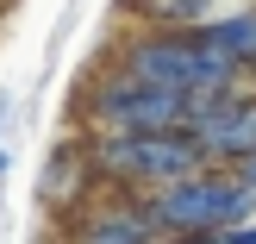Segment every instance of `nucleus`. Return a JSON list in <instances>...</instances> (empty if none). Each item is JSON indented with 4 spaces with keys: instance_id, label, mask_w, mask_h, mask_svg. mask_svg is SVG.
<instances>
[{
    "instance_id": "f257e3e1",
    "label": "nucleus",
    "mask_w": 256,
    "mask_h": 244,
    "mask_svg": "<svg viewBox=\"0 0 256 244\" xmlns=\"http://www.w3.org/2000/svg\"><path fill=\"white\" fill-rule=\"evenodd\" d=\"M88 144H94L100 188H112V194H156V188L206 169V150L188 125H175V132H88Z\"/></svg>"
},
{
    "instance_id": "f03ea898",
    "label": "nucleus",
    "mask_w": 256,
    "mask_h": 244,
    "mask_svg": "<svg viewBox=\"0 0 256 244\" xmlns=\"http://www.w3.org/2000/svg\"><path fill=\"white\" fill-rule=\"evenodd\" d=\"M119 69H132L138 82L150 88H169V94L194 100V94H232V88H244L250 75L232 69L225 57H212L206 44H200V32H132L119 44Z\"/></svg>"
},
{
    "instance_id": "7ed1b4c3",
    "label": "nucleus",
    "mask_w": 256,
    "mask_h": 244,
    "mask_svg": "<svg viewBox=\"0 0 256 244\" xmlns=\"http://www.w3.org/2000/svg\"><path fill=\"white\" fill-rule=\"evenodd\" d=\"M144 207H150V219H156L162 238H200V232H232V225L256 219V188L238 169L206 163V169H194L182 182L144 194Z\"/></svg>"
},
{
    "instance_id": "20e7f679",
    "label": "nucleus",
    "mask_w": 256,
    "mask_h": 244,
    "mask_svg": "<svg viewBox=\"0 0 256 244\" xmlns=\"http://www.w3.org/2000/svg\"><path fill=\"white\" fill-rule=\"evenodd\" d=\"M82 125L88 132H175V125H188V100L106 63L82 88Z\"/></svg>"
},
{
    "instance_id": "39448f33",
    "label": "nucleus",
    "mask_w": 256,
    "mask_h": 244,
    "mask_svg": "<svg viewBox=\"0 0 256 244\" xmlns=\"http://www.w3.org/2000/svg\"><path fill=\"white\" fill-rule=\"evenodd\" d=\"M188 132L200 138L206 163L232 169L256 150V82L232 88V94H194L188 100Z\"/></svg>"
},
{
    "instance_id": "423d86ee",
    "label": "nucleus",
    "mask_w": 256,
    "mask_h": 244,
    "mask_svg": "<svg viewBox=\"0 0 256 244\" xmlns=\"http://www.w3.org/2000/svg\"><path fill=\"white\" fill-rule=\"evenodd\" d=\"M94 194H100L94 144H88V138H75V144L62 138V144L44 157V169H38V200H44L50 213H82Z\"/></svg>"
},
{
    "instance_id": "0eeeda50",
    "label": "nucleus",
    "mask_w": 256,
    "mask_h": 244,
    "mask_svg": "<svg viewBox=\"0 0 256 244\" xmlns=\"http://www.w3.org/2000/svg\"><path fill=\"white\" fill-rule=\"evenodd\" d=\"M156 219H150L144 194H112V200H88L75 213L69 244H156Z\"/></svg>"
},
{
    "instance_id": "6e6552de",
    "label": "nucleus",
    "mask_w": 256,
    "mask_h": 244,
    "mask_svg": "<svg viewBox=\"0 0 256 244\" xmlns=\"http://www.w3.org/2000/svg\"><path fill=\"white\" fill-rule=\"evenodd\" d=\"M200 44H206L212 57H225L232 69L256 75V0H244V7H225V13H212V19L200 25Z\"/></svg>"
},
{
    "instance_id": "1a4fd4ad",
    "label": "nucleus",
    "mask_w": 256,
    "mask_h": 244,
    "mask_svg": "<svg viewBox=\"0 0 256 244\" xmlns=\"http://www.w3.org/2000/svg\"><path fill=\"white\" fill-rule=\"evenodd\" d=\"M212 7L219 0H125V13L150 32H200L212 19Z\"/></svg>"
},
{
    "instance_id": "9d476101",
    "label": "nucleus",
    "mask_w": 256,
    "mask_h": 244,
    "mask_svg": "<svg viewBox=\"0 0 256 244\" xmlns=\"http://www.w3.org/2000/svg\"><path fill=\"white\" fill-rule=\"evenodd\" d=\"M225 244H256V219H244V225H232V232H225Z\"/></svg>"
},
{
    "instance_id": "9b49d317",
    "label": "nucleus",
    "mask_w": 256,
    "mask_h": 244,
    "mask_svg": "<svg viewBox=\"0 0 256 244\" xmlns=\"http://www.w3.org/2000/svg\"><path fill=\"white\" fill-rule=\"evenodd\" d=\"M232 169H238V175H244V182L256 188V150H250V157H244V163H232Z\"/></svg>"
},
{
    "instance_id": "f8f14e48",
    "label": "nucleus",
    "mask_w": 256,
    "mask_h": 244,
    "mask_svg": "<svg viewBox=\"0 0 256 244\" xmlns=\"http://www.w3.org/2000/svg\"><path fill=\"white\" fill-rule=\"evenodd\" d=\"M175 244H225V232H200V238H175Z\"/></svg>"
},
{
    "instance_id": "ddd939ff",
    "label": "nucleus",
    "mask_w": 256,
    "mask_h": 244,
    "mask_svg": "<svg viewBox=\"0 0 256 244\" xmlns=\"http://www.w3.org/2000/svg\"><path fill=\"white\" fill-rule=\"evenodd\" d=\"M0 175H6V150H0Z\"/></svg>"
},
{
    "instance_id": "4468645a",
    "label": "nucleus",
    "mask_w": 256,
    "mask_h": 244,
    "mask_svg": "<svg viewBox=\"0 0 256 244\" xmlns=\"http://www.w3.org/2000/svg\"><path fill=\"white\" fill-rule=\"evenodd\" d=\"M156 244H175V238H156Z\"/></svg>"
},
{
    "instance_id": "2eb2a0df",
    "label": "nucleus",
    "mask_w": 256,
    "mask_h": 244,
    "mask_svg": "<svg viewBox=\"0 0 256 244\" xmlns=\"http://www.w3.org/2000/svg\"><path fill=\"white\" fill-rule=\"evenodd\" d=\"M250 82H256V75H250Z\"/></svg>"
}]
</instances>
